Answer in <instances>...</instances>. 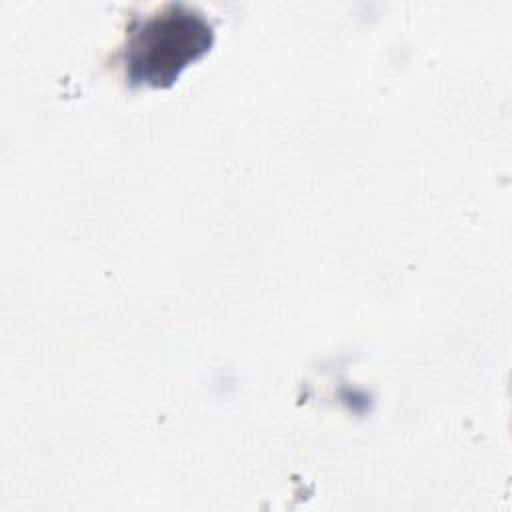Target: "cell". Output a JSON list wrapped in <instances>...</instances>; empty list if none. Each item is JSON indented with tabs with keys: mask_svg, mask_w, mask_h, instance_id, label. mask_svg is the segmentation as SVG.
<instances>
[{
	"mask_svg": "<svg viewBox=\"0 0 512 512\" xmlns=\"http://www.w3.org/2000/svg\"><path fill=\"white\" fill-rule=\"evenodd\" d=\"M210 42L212 28L202 16L180 4H168L130 34L126 48L128 74L134 82L170 84Z\"/></svg>",
	"mask_w": 512,
	"mask_h": 512,
	"instance_id": "cell-1",
	"label": "cell"
}]
</instances>
